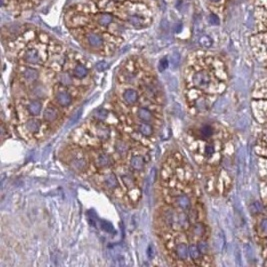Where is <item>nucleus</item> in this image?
<instances>
[{
    "label": "nucleus",
    "instance_id": "f257e3e1",
    "mask_svg": "<svg viewBox=\"0 0 267 267\" xmlns=\"http://www.w3.org/2000/svg\"><path fill=\"white\" fill-rule=\"evenodd\" d=\"M142 90L149 100H153L154 102H160L162 100V91L156 84V82L149 81L143 83Z\"/></svg>",
    "mask_w": 267,
    "mask_h": 267
},
{
    "label": "nucleus",
    "instance_id": "f03ea898",
    "mask_svg": "<svg viewBox=\"0 0 267 267\" xmlns=\"http://www.w3.org/2000/svg\"><path fill=\"white\" fill-rule=\"evenodd\" d=\"M68 164L75 172H83L88 167V161L82 152H74L68 159Z\"/></svg>",
    "mask_w": 267,
    "mask_h": 267
},
{
    "label": "nucleus",
    "instance_id": "7ed1b4c3",
    "mask_svg": "<svg viewBox=\"0 0 267 267\" xmlns=\"http://www.w3.org/2000/svg\"><path fill=\"white\" fill-rule=\"evenodd\" d=\"M91 131L93 132L96 139H98L99 141H102V142H105L108 140L111 135L110 128L104 122L97 121L96 123H94L92 125V128H91Z\"/></svg>",
    "mask_w": 267,
    "mask_h": 267
},
{
    "label": "nucleus",
    "instance_id": "20e7f679",
    "mask_svg": "<svg viewBox=\"0 0 267 267\" xmlns=\"http://www.w3.org/2000/svg\"><path fill=\"white\" fill-rule=\"evenodd\" d=\"M54 100L58 106L65 108V107H69L72 104L73 97L68 90L64 88H58L54 93Z\"/></svg>",
    "mask_w": 267,
    "mask_h": 267
},
{
    "label": "nucleus",
    "instance_id": "39448f33",
    "mask_svg": "<svg viewBox=\"0 0 267 267\" xmlns=\"http://www.w3.org/2000/svg\"><path fill=\"white\" fill-rule=\"evenodd\" d=\"M211 81L210 75L204 70L197 71L192 76V85L199 89H205L209 86Z\"/></svg>",
    "mask_w": 267,
    "mask_h": 267
},
{
    "label": "nucleus",
    "instance_id": "423d86ee",
    "mask_svg": "<svg viewBox=\"0 0 267 267\" xmlns=\"http://www.w3.org/2000/svg\"><path fill=\"white\" fill-rule=\"evenodd\" d=\"M172 206L177 210L186 211L189 210L191 207V199L189 195L185 193H179L177 195H174L172 198Z\"/></svg>",
    "mask_w": 267,
    "mask_h": 267
},
{
    "label": "nucleus",
    "instance_id": "0eeeda50",
    "mask_svg": "<svg viewBox=\"0 0 267 267\" xmlns=\"http://www.w3.org/2000/svg\"><path fill=\"white\" fill-rule=\"evenodd\" d=\"M22 58H23V60H24V62L28 63V64H32V65L40 64L42 62L41 54L39 53V51L36 48H33V47L26 49Z\"/></svg>",
    "mask_w": 267,
    "mask_h": 267
},
{
    "label": "nucleus",
    "instance_id": "6e6552de",
    "mask_svg": "<svg viewBox=\"0 0 267 267\" xmlns=\"http://www.w3.org/2000/svg\"><path fill=\"white\" fill-rule=\"evenodd\" d=\"M94 163L99 168H107L113 164V158L103 151H98L94 155Z\"/></svg>",
    "mask_w": 267,
    "mask_h": 267
},
{
    "label": "nucleus",
    "instance_id": "1a4fd4ad",
    "mask_svg": "<svg viewBox=\"0 0 267 267\" xmlns=\"http://www.w3.org/2000/svg\"><path fill=\"white\" fill-rule=\"evenodd\" d=\"M145 158L141 154H132L129 158V165L131 169L136 171V172H141L145 168Z\"/></svg>",
    "mask_w": 267,
    "mask_h": 267
},
{
    "label": "nucleus",
    "instance_id": "9d476101",
    "mask_svg": "<svg viewBox=\"0 0 267 267\" xmlns=\"http://www.w3.org/2000/svg\"><path fill=\"white\" fill-rule=\"evenodd\" d=\"M136 118L141 122L152 123L155 120V115L146 106H140L136 109Z\"/></svg>",
    "mask_w": 267,
    "mask_h": 267
},
{
    "label": "nucleus",
    "instance_id": "9b49d317",
    "mask_svg": "<svg viewBox=\"0 0 267 267\" xmlns=\"http://www.w3.org/2000/svg\"><path fill=\"white\" fill-rule=\"evenodd\" d=\"M102 184L108 190H116L120 187L116 175L111 172L105 173L102 176Z\"/></svg>",
    "mask_w": 267,
    "mask_h": 267
},
{
    "label": "nucleus",
    "instance_id": "f8f14e48",
    "mask_svg": "<svg viewBox=\"0 0 267 267\" xmlns=\"http://www.w3.org/2000/svg\"><path fill=\"white\" fill-rule=\"evenodd\" d=\"M122 101L125 103L126 105L132 106L136 104L138 101V92L133 88H127L122 92L121 95Z\"/></svg>",
    "mask_w": 267,
    "mask_h": 267
},
{
    "label": "nucleus",
    "instance_id": "ddd939ff",
    "mask_svg": "<svg viewBox=\"0 0 267 267\" xmlns=\"http://www.w3.org/2000/svg\"><path fill=\"white\" fill-rule=\"evenodd\" d=\"M21 77L26 83H34L39 77V72L37 69L32 68V67H25L21 71Z\"/></svg>",
    "mask_w": 267,
    "mask_h": 267
},
{
    "label": "nucleus",
    "instance_id": "4468645a",
    "mask_svg": "<svg viewBox=\"0 0 267 267\" xmlns=\"http://www.w3.org/2000/svg\"><path fill=\"white\" fill-rule=\"evenodd\" d=\"M114 150L119 157H126L129 153V144L124 139H117L114 143Z\"/></svg>",
    "mask_w": 267,
    "mask_h": 267
},
{
    "label": "nucleus",
    "instance_id": "2eb2a0df",
    "mask_svg": "<svg viewBox=\"0 0 267 267\" xmlns=\"http://www.w3.org/2000/svg\"><path fill=\"white\" fill-rule=\"evenodd\" d=\"M174 254L179 260H186L189 257L188 245L184 242H179L174 247Z\"/></svg>",
    "mask_w": 267,
    "mask_h": 267
},
{
    "label": "nucleus",
    "instance_id": "dca6fc26",
    "mask_svg": "<svg viewBox=\"0 0 267 267\" xmlns=\"http://www.w3.org/2000/svg\"><path fill=\"white\" fill-rule=\"evenodd\" d=\"M86 40L88 42V44L93 47V48H101L104 44V39L100 34L94 33V32H89L86 35Z\"/></svg>",
    "mask_w": 267,
    "mask_h": 267
},
{
    "label": "nucleus",
    "instance_id": "f3484780",
    "mask_svg": "<svg viewBox=\"0 0 267 267\" xmlns=\"http://www.w3.org/2000/svg\"><path fill=\"white\" fill-rule=\"evenodd\" d=\"M120 178L127 189L132 190L136 188V181H135V178L132 175V173H130L129 171H127V170L121 171Z\"/></svg>",
    "mask_w": 267,
    "mask_h": 267
},
{
    "label": "nucleus",
    "instance_id": "a211bd4d",
    "mask_svg": "<svg viewBox=\"0 0 267 267\" xmlns=\"http://www.w3.org/2000/svg\"><path fill=\"white\" fill-rule=\"evenodd\" d=\"M59 117V112L57 108H55V106L48 105L43 111V119L47 123H53L58 119Z\"/></svg>",
    "mask_w": 267,
    "mask_h": 267
},
{
    "label": "nucleus",
    "instance_id": "6ab92c4d",
    "mask_svg": "<svg viewBox=\"0 0 267 267\" xmlns=\"http://www.w3.org/2000/svg\"><path fill=\"white\" fill-rule=\"evenodd\" d=\"M42 108H43L42 102L40 100H38V99L31 100L28 104L26 105L27 111H28L30 115H32V116H34V117H36V116H38V115L41 114Z\"/></svg>",
    "mask_w": 267,
    "mask_h": 267
},
{
    "label": "nucleus",
    "instance_id": "aec40b11",
    "mask_svg": "<svg viewBox=\"0 0 267 267\" xmlns=\"http://www.w3.org/2000/svg\"><path fill=\"white\" fill-rule=\"evenodd\" d=\"M24 127L27 132H29L31 134H36L40 131L41 121H39L36 118H30L28 120H26Z\"/></svg>",
    "mask_w": 267,
    "mask_h": 267
},
{
    "label": "nucleus",
    "instance_id": "412c9836",
    "mask_svg": "<svg viewBox=\"0 0 267 267\" xmlns=\"http://www.w3.org/2000/svg\"><path fill=\"white\" fill-rule=\"evenodd\" d=\"M137 131L144 137H150V136H152L154 133L153 126L151 123L141 122V121H139V123L137 124Z\"/></svg>",
    "mask_w": 267,
    "mask_h": 267
},
{
    "label": "nucleus",
    "instance_id": "4be33fe9",
    "mask_svg": "<svg viewBox=\"0 0 267 267\" xmlns=\"http://www.w3.org/2000/svg\"><path fill=\"white\" fill-rule=\"evenodd\" d=\"M72 75L77 79H84L88 75V69L83 64H76L73 68Z\"/></svg>",
    "mask_w": 267,
    "mask_h": 267
},
{
    "label": "nucleus",
    "instance_id": "5701e85b",
    "mask_svg": "<svg viewBox=\"0 0 267 267\" xmlns=\"http://www.w3.org/2000/svg\"><path fill=\"white\" fill-rule=\"evenodd\" d=\"M58 82L60 83V85L64 87H68L73 84V78L72 75L68 72H61L58 75Z\"/></svg>",
    "mask_w": 267,
    "mask_h": 267
},
{
    "label": "nucleus",
    "instance_id": "b1692460",
    "mask_svg": "<svg viewBox=\"0 0 267 267\" xmlns=\"http://www.w3.org/2000/svg\"><path fill=\"white\" fill-rule=\"evenodd\" d=\"M93 117L95 118V120L96 121L104 122L106 119L109 117V112L105 108H99L94 112Z\"/></svg>",
    "mask_w": 267,
    "mask_h": 267
},
{
    "label": "nucleus",
    "instance_id": "393cba45",
    "mask_svg": "<svg viewBox=\"0 0 267 267\" xmlns=\"http://www.w3.org/2000/svg\"><path fill=\"white\" fill-rule=\"evenodd\" d=\"M188 249H189V257L192 259V260H197V259L200 258L201 256V252L199 250L198 246L196 244H190L188 246Z\"/></svg>",
    "mask_w": 267,
    "mask_h": 267
},
{
    "label": "nucleus",
    "instance_id": "a878e982",
    "mask_svg": "<svg viewBox=\"0 0 267 267\" xmlns=\"http://www.w3.org/2000/svg\"><path fill=\"white\" fill-rule=\"evenodd\" d=\"M32 93L36 96L38 99L44 98L47 94V89L43 85H36L32 88Z\"/></svg>",
    "mask_w": 267,
    "mask_h": 267
},
{
    "label": "nucleus",
    "instance_id": "bb28decb",
    "mask_svg": "<svg viewBox=\"0 0 267 267\" xmlns=\"http://www.w3.org/2000/svg\"><path fill=\"white\" fill-rule=\"evenodd\" d=\"M112 15L108 13H104L99 15L98 17V23L102 26H108L111 22H112Z\"/></svg>",
    "mask_w": 267,
    "mask_h": 267
},
{
    "label": "nucleus",
    "instance_id": "cd10ccee",
    "mask_svg": "<svg viewBox=\"0 0 267 267\" xmlns=\"http://www.w3.org/2000/svg\"><path fill=\"white\" fill-rule=\"evenodd\" d=\"M192 234L194 235V236L196 237H200L202 236L203 234H204V231H205V228L204 226H203L201 223H195V224L192 226Z\"/></svg>",
    "mask_w": 267,
    "mask_h": 267
},
{
    "label": "nucleus",
    "instance_id": "c85d7f7f",
    "mask_svg": "<svg viewBox=\"0 0 267 267\" xmlns=\"http://www.w3.org/2000/svg\"><path fill=\"white\" fill-rule=\"evenodd\" d=\"M200 133L204 138H209L210 136H212V134H213V128L210 125H204L201 127Z\"/></svg>",
    "mask_w": 267,
    "mask_h": 267
},
{
    "label": "nucleus",
    "instance_id": "c756f323",
    "mask_svg": "<svg viewBox=\"0 0 267 267\" xmlns=\"http://www.w3.org/2000/svg\"><path fill=\"white\" fill-rule=\"evenodd\" d=\"M128 21L132 24L133 26H136V27H140L142 26L143 24V19L140 17V16H137V15H132V16H130Z\"/></svg>",
    "mask_w": 267,
    "mask_h": 267
},
{
    "label": "nucleus",
    "instance_id": "7c9ffc66",
    "mask_svg": "<svg viewBox=\"0 0 267 267\" xmlns=\"http://www.w3.org/2000/svg\"><path fill=\"white\" fill-rule=\"evenodd\" d=\"M199 43L203 46V47H206V48H208V47H210L211 45H212V40H211V38L208 37V36H202L200 37V39H199Z\"/></svg>",
    "mask_w": 267,
    "mask_h": 267
},
{
    "label": "nucleus",
    "instance_id": "2f4dec72",
    "mask_svg": "<svg viewBox=\"0 0 267 267\" xmlns=\"http://www.w3.org/2000/svg\"><path fill=\"white\" fill-rule=\"evenodd\" d=\"M194 106L196 109L202 111L206 108V102L204 99H196V100L194 101Z\"/></svg>",
    "mask_w": 267,
    "mask_h": 267
},
{
    "label": "nucleus",
    "instance_id": "473e14b6",
    "mask_svg": "<svg viewBox=\"0 0 267 267\" xmlns=\"http://www.w3.org/2000/svg\"><path fill=\"white\" fill-rule=\"evenodd\" d=\"M214 152H215V148H214V146H213L212 144H207V145L205 146V148H204V154L206 155V156H208V157L212 156V155L214 154Z\"/></svg>",
    "mask_w": 267,
    "mask_h": 267
},
{
    "label": "nucleus",
    "instance_id": "72a5a7b5",
    "mask_svg": "<svg viewBox=\"0 0 267 267\" xmlns=\"http://www.w3.org/2000/svg\"><path fill=\"white\" fill-rule=\"evenodd\" d=\"M101 226L102 228L104 229L107 232H114V229H113V226L112 224H110L109 222L107 221H101Z\"/></svg>",
    "mask_w": 267,
    "mask_h": 267
},
{
    "label": "nucleus",
    "instance_id": "f704fd0d",
    "mask_svg": "<svg viewBox=\"0 0 267 267\" xmlns=\"http://www.w3.org/2000/svg\"><path fill=\"white\" fill-rule=\"evenodd\" d=\"M197 246L201 253H206L207 251H208V244H207L205 241H200L197 244Z\"/></svg>",
    "mask_w": 267,
    "mask_h": 267
},
{
    "label": "nucleus",
    "instance_id": "c9c22d12",
    "mask_svg": "<svg viewBox=\"0 0 267 267\" xmlns=\"http://www.w3.org/2000/svg\"><path fill=\"white\" fill-rule=\"evenodd\" d=\"M167 67H168V59L164 57V58L161 59L160 62H159V70L163 71V70H165Z\"/></svg>",
    "mask_w": 267,
    "mask_h": 267
},
{
    "label": "nucleus",
    "instance_id": "e433bc0d",
    "mask_svg": "<svg viewBox=\"0 0 267 267\" xmlns=\"http://www.w3.org/2000/svg\"><path fill=\"white\" fill-rule=\"evenodd\" d=\"M209 22L212 25H218L219 24V18L215 14H211L209 16Z\"/></svg>",
    "mask_w": 267,
    "mask_h": 267
},
{
    "label": "nucleus",
    "instance_id": "4c0bfd02",
    "mask_svg": "<svg viewBox=\"0 0 267 267\" xmlns=\"http://www.w3.org/2000/svg\"><path fill=\"white\" fill-rule=\"evenodd\" d=\"M107 67H108V64H107L105 61H100L99 63H97V65H96V68H97V70H99V71L105 70Z\"/></svg>",
    "mask_w": 267,
    "mask_h": 267
},
{
    "label": "nucleus",
    "instance_id": "58836bf2",
    "mask_svg": "<svg viewBox=\"0 0 267 267\" xmlns=\"http://www.w3.org/2000/svg\"><path fill=\"white\" fill-rule=\"evenodd\" d=\"M261 227H262V229H263V230L266 231V232H267V219H264V220L262 221V223H261Z\"/></svg>",
    "mask_w": 267,
    "mask_h": 267
},
{
    "label": "nucleus",
    "instance_id": "ea45409f",
    "mask_svg": "<svg viewBox=\"0 0 267 267\" xmlns=\"http://www.w3.org/2000/svg\"><path fill=\"white\" fill-rule=\"evenodd\" d=\"M181 29H182V24H180V23H179L178 26L175 27V31H176V32H180Z\"/></svg>",
    "mask_w": 267,
    "mask_h": 267
},
{
    "label": "nucleus",
    "instance_id": "a19ab883",
    "mask_svg": "<svg viewBox=\"0 0 267 267\" xmlns=\"http://www.w3.org/2000/svg\"><path fill=\"white\" fill-rule=\"evenodd\" d=\"M212 1H218V0H212Z\"/></svg>",
    "mask_w": 267,
    "mask_h": 267
},
{
    "label": "nucleus",
    "instance_id": "79ce46f5",
    "mask_svg": "<svg viewBox=\"0 0 267 267\" xmlns=\"http://www.w3.org/2000/svg\"><path fill=\"white\" fill-rule=\"evenodd\" d=\"M117 1H121V0H117Z\"/></svg>",
    "mask_w": 267,
    "mask_h": 267
}]
</instances>
